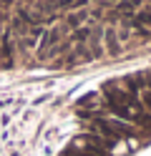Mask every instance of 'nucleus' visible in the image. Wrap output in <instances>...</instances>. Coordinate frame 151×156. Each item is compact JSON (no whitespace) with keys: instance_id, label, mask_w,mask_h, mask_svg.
Wrapping results in <instances>:
<instances>
[{"instance_id":"f257e3e1","label":"nucleus","mask_w":151,"mask_h":156,"mask_svg":"<svg viewBox=\"0 0 151 156\" xmlns=\"http://www.w3.org/2000/svg\"><path fill=\"white\" fill-rule=\"evenodd\" d=\"M106 98H108L111 108H116V106H126V108L141 111L138 98H134V93H126V91H121V88H106Z\"/></svg>"},{"instance_id":"f03ea898","label":"nucleus","mask_w":151,"mask_h":156,"mask_svg":"<svg viewBox=\"0 0 151 156\" xmlns=\"http://www.w3.org/2000/svg\"><path fill=\"white\" fill-rule=\"evenodd\" d=\"M91 0H48V10H83Z\"/></svg>"},{"instance_id":"7ed1b4c3","label":"nucleus","mask_w":151,"mask_h":156,"mask_svg":"<svg viewBox=\"0 0 151 156\" xmlns=\"http://www.w3.org/2000/svg\"><path fill=\"white\" fill-rule=\"evenodd\" d=\"M0 51H3V58H5V68L13 66V35L10 33H3L0 35Z\"/></svg>"},{"instance_id":"20e7f679","label":"nucleus","mask_w":151,"mask_h":156,"mask_svg":"<svg viewBox=\"0 0 151 156\" xmlns=\"http://www.w3.org/2000/svg\"><path fill=\"white\" fill-rule=\"evenodd\" d=\"M60 38H63V30L60 28H53V30H48L45 35H43V41H40V48H38V53H45V51H50Z\"/></svg>"},{"instance_id":"39448f33","label":"nucleus","mask_w":151,"mask_h":156,"mask_svg":"<svg viewBox=\"0 0 151 156\" xmlns=\"http://www.w3.org/2000/svg\"><path fill=\"white\" fill-rule=\"evenodd\" d=\"M103 38H106V53H108V55H118V53H121V45H118L116 30H113V28H106V30H103Z\"/></svg>"},{"instance_id":"423d86ee","label":"nucleus","mask_w":151,"mask_h":156,"mask_svg":"<svg viewBox=\"0 0 151 156\" xmlns=\"http://www.w3.org/2000/svg\"><path fill=\"white\" fill-rule=\"evenodd\" d=\"M88 20H91V13L83 8V10H73V13H70V15L66 18V25H68V28H78V25H86Z\"/></svg>"},{"instance_id":"0eeeda50","label":"nucleus","mask_w":151,"mask_h":156,"mask_svg":"<svg viewBox=\"0 0 151 156\" xmlns=\"http://www.w3.org/2000/svg\"><path fill=\"white\" fill-rule=\"evenodd\" d=\"M144 3V0H121L118 8H116V13H124V15H134L136 13V8Z\"/></svg>"},{"instance_id":"6e6552de","label":"nucleus","mask_w":151,"mask_h":156,"mask_svg":"<svg viewBox=\"0 0 151 156\" xmlns=\"http://www.w3.org/2000/svg\"><path fill=\"white\" fill-rule=\"evenodd\" d=\"M131 123H136V129H146V131H151V113L138 111V113L134 116V121H131Z\"/></svg>"},{"instance_id":"1a4fd4ad","label":"nucleus","mask_w":151,"mask_h":156,"mask_svg":"<svg viewBox=\"0 0 151 156\" xmlns=\"http://www.w3.org/2000/svg\"><path fill=\"white\" fill-rule=\"evenodd\" d=\"M134 25H136V28L151 25V10H136V13H134Z\"/></svg>"},{"instance_id":"9d476101","label":"nucleus","mask_w":151,"mask_h":156,"mask_svg":"<svg viewBox=\"0 0 151 156\" xmlns=\"http://www.w3.org/2000/svg\"><path fill=\"white\" fill-rule=\"evenodd\" d=\"M88 35H91V28L83 25V28H76V30H73V38H70V41H76V43L83 45V43L88 41Z\"/></svg>"},{"instance_id":"9b49d317","label":"nucleus","mask_w":151,"mask_h":156,"mask_svg":"<svg viewBox=\"0 0 151 156\" xmlns=\"http://www.w3.org/2000/svg\"><path fill=\"white\" fill-rule=\"evenodd\" d=\"M63 156H86V154H81L78 149H76V146H68V149H66V154Z\"/></svg>"},{"instance_id":"f8f14e48","label":"nucleus","mask_w":151,"mask_h":156,"mask_svg":"<svg viewBox=\"0 0 151 156\" xmlns=\"http://www.w3.org/2000/svg\"><path fill=\"white\" fill-rule=\"evenodd\" d=\"M141 101L146 103V108H151V91H149V93H146V96H144V98H141Z\"/></svg>"}]
</instances>
